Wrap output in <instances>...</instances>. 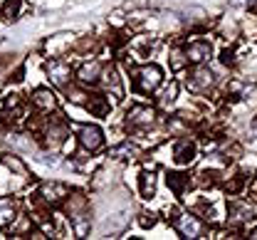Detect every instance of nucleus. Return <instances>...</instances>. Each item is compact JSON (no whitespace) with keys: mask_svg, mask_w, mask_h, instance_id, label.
<instances>
[{"mask_svg":"<svg viewBox=\"0 0 257 240\" xmlns=\"http://www.w3.org/2000/svg\"><path fill=\"white\" fill-rule=\"evenodd\" d=\"M131 82H134V89L139 94H154L163 84V69L154 62H146L141 67L131 69Z\"/></svg>","mask_w":257,"mask_h":240,"instance_id":"1","label":"nucleus"},{"mask_svg":"<svg viewBox=\"0 0 257 240\" xmlns=\"http://www.w3.org/2000/svg\"><path fill=\"white\" fill-rule=\"evenodd\" d=\"M156 122H159V114H156L154 106H149V104H134L126 111L124 127H126V132H131V134H144L151 127H156Z\"/></svg>","mask_w":257,"mask_h":240,"instance_id":"2","label":"nucleus"},{"mask_svg":"<svg viewBox=\"0 0 257 240\" xmlns=\"http://www.w3.org/2000/svg\"><path fill=\"white\" fill-rule=\"evenodd\" d=\"M215 84H218V74L213 67H208V62L193 65V69L188 72V79H186V87L193 94H208Z\"/></svg>","mask_w":257,"mask_h":240,"instance_id":"3","label":"nucleus"},{"mask_svg":"<svg viewBox=\"0 0 257 240\" xmlns=\"http://www.w3.org/2000/svg\"><path fill=\"white\" fill-rule=\"evenodd\" d=\"M257 218V206L255 201H247V198H232L227 203V223L232 228H245L247 223H252Z\"/></svg>","mask_w":257,"mask_h":240,"instance_id":"4","label":"nucleus"},{"mask_svg":"<svg viewBox=\"0 0 257 240\" xmlns=\"http://www.w3.org/2000/svg\"><path fill=\"white\" fill-rule=\"evenodd\" d=\"M171 225L183 238H203V233H205V220L198 213H193V210H181Z\"/></svg>","mask_w":257,"mask_h":240,"instance_id":"5","label":"nucleus"},{"mask_svg":"<svg viewBox=\"0 0 257 240\" xmlns=\"http://www.w3.org/2000/svg\"><path fill=\"white\" fill-rule=\"evenodd\" d=\"M183 50H186L188 65H205L213 57V42L210 40H203V37L191 40L188 45H183Z\"/></svg>","mask_w":257,"mask_h":240,"instance_id":"6","label":"nucleus"},{"mask_svg":"<svg viewBox=\"0 0 257 240\" xmlns=\"http://www.w3.org/2000/svg\"><path fill=\"white\" fill-rule=\"evenodd\" d=\"M171 156L178 166H191L193 161L198 159V144L193 139H178L171 149Z\"/></svg>","mask_w":257,"mask_h":240,"instance_id":"7","label":"nucleus"},{"mask_svg":"<svg viewBox=\"0 0 257 240\" xmlns=\"http://www.w3.org/2000/svg\"><path fill=\"white\" fill-rule=\"evenodd\" d=\"M79 146H82L87 154H96V151L104 146V132H101L96 124L79 127Z\"/></svg>","mask_w":257,"mask_h":240,"instance_id":"8","label":"nucleus"},{"mask_svg":"<svg viewBox=\"0 0 257 240\" xmlns=\"http://www.w3.org/2000/svg\"><path fill=\"white\" fill-rule=\"evenodd\" d=\"M72 67H69V62H64L60 57H52V62L47 65V77H50V82L55 84V87H67V84H72Z\"/></svg>","mask_w":257,"mask_h":240,"instance_id":"9","label":"nucleus"},{"mask_svg":"<svg viewBox=\"0 0 257 240\" xmlns=\"http://www.w3.org/2000/svg\"><path fill=\"white\" fill-rule=\"evenodd\" d=\"M166 183H168V188L176 193V196H188V191H191L193 186H195V178H193L191 173H181V171H168L166 173Z\"/></svg>","mask_w":257,"mask_h":240,"instance_id":"10","label":"nucleus"},{"mask_svg":"<svg viewBox=\"0 0 257 240\" xmlns=\"http://www.w3.org/2000/svg\"><path fill=\"white\" fill-rule=\"evenodd\" d=\"M67 196H69V188H67L64 183H57V181L42 183V188H40V198H42L47 206H57V203H62Z\"/></svg>","mask_w":257,"mask_h":240,"instance_id":"11","label":"nucleus"},{"mask_svg":"<svg viewBox=\"0 0 257 240\" xmlns=\"http://www.w3.org/2000/svg\"><path fill=\"white\" fill-rule=\"evenodd\" d=\"M67 134H69V132H67V124L60 119V114H55L52 119H47V129H45L47 146H60V144H64Z\"/></svg>","mask_w":257,"mask_h":240,"instance_id":"12","label":"nucleus"},{"mask_svg":"<svg viewBox=\"0 0 257 240\" xmlns=\"http://www.w3.org/2000/svg\"><path fill=\"white\" fill-rule=\"evenodd\" d=\"M101 72H104V65L99 62V60H89V62H84L82 67L77 69V79H79V84H96V82H101Z\"/></svg>","mask_w":257,"mask_h":240,"instance_id":"13","label":"nucleus"},{"mask_svg":"<svg viewBox=\"0 0 257 240\" xmlns=\"http://www.w3.org/2000/svg\"><path fill=\"white\" fill-rule=\"evenodd\" d=\"M69 45H72V35L69 33L52 35V37H47V42H45V55H47V57H62L64 52L69 50Z\"/></svg>","mask_w":257,"mask_h":240,"instance_id":"14","label":"nucleus"},{"mask_svg":"<svg viewBox=\"0 0 257 240\" xmlns=\"http://www.w3.org/2000/svg\"><path fill=\"white\" fill-rule=\"evenodd\" d=\"M156 188H159V176L154 171H149V166H146L144 171L139 173V193H141V198L151 201L156 196Z\"/></svg>","mask_w":257,"mask_h":240,"instance_id":"15","label":"nucleus"},{"mask_svg":"<svg viewBox=\"0 0 257 240\" xmlns=\"http://www.w3.org/2000/svg\"><path fill=\"white\" fill-rule=\"evenodd\" d=\"M84 106L89 109V114L92 116H99V119H104V116H109V111H111V104H109V97L106 94H92Z\"/></svg>","mask_w":257,"mask_h":240,"instance_id":"16","label":"nucleus"},{"mask_svg":"<svg viewBox=\"0 0 257 240\" xmlns=\"http://www.w3.org/2000/svg\"><path fill=\"white\" fill-rule=\"evenodd\" d=\"M32 104H35L37 109H42V111H50V109H55L57 97H55V92H52L50 87H37V89L32 92Z\"/></svg>","mask_w":257,"mask_h":240,"instance_id":"17","label":"nucleus"},{"mask_svg":"<svg viewBox=\"0 0 257 240\" xmlns=\"http://www.w3.org/2000/svg\"><path fill=\"white\" fill-rule=\"evenodd\" d=\"M101 82H104V87L119 99L121 97V77L116 74V69H114V65H109V67H104V72H101Z\"/></svg>","mask_w":257,"mask_h":240,"instance_id":"18","label":"nucleus"},{"mask_svg":"<svg viewBox=\"0 0 257 240\" xmlns=\"http://www.w3.org/2000/svg\"><path fill=\"white\" fill-rule=\"evenodd\" d=\"M247 183H250V176H245V173H235V176H227V181H225V191H227V196H242L245 188H247Z\"/></svg>","mask_w":257,"mask_h":240,"instance_id":"19","label":"nucleus"},{"mask_svg":"<svg viewBox=\"0 0 257 240\" xmlns=\"http://www.w3.org/2000/svg\"><path fill=\"white\" fill-rule=\"evenodd\" d=\"M18 218V206L10 196H3L0 198V228L3 225H13V220Z\"/></svg>","mask_w":257,"mask_h":240,"instance_id":"20","label":"nucleus"},{"mask_svg":"<svg viewBox=\"0 0 257 240\" xmlns=\"http://www.w3.org/2000/svg\"><path fill=\"white\" fill-rule=\"evenodd\" d=\"M131 47H134V55H136V57H149V55L154 52V47H156V40H154V37H146V35H139V37L131 42Z\"/></svg>","mask_w":257,"mask_h":240,"instance_id":"21","label":"nucleus"},{"mask_svg":"<svg viewBox=\"0 0 257 240\" xmlns=\"http://www.w3.org/2000/svg\"><path fill=\"white\" fill-rule=\"evenodd\" d=\"M20 10H23V0H5L0 5V18L8 23H15L20 18Z\"/></svg>","mask_w":257,"mask_h":240,"instance_id":"22","label":"nucleus"},{"mask_svg":"<svg viewBox=\"0 0 257 240\" xmlns=\"http://www.w3.org/2000/svg\"><path fill=\"white\" fill-rule=\"evenodd\" d=\"M109 156L111 159H134L136 156V146L128 144V141H121V144H116V146L109 149Z\"/></svg>","mask_w":257,"mask_h":240,"instance_id":"23","label":"nucleus"},{"mask_svg":"<svg viewBox=\"0 0 257 240\" xmlns=\"http://www.w3.org/2000/svg\"><path fill=\"white\" fill-rule=\"evenodd\" d=\"M3 166H5V169H10L13 173H18V176H25V173H28L25 164H23L15 154H5V156H3Z\"/></svg>","mask_w":257,"mask_h":240,"instance_id":"24","label":"nucleus"},{"mask_svg":"<svg viewBox=\"0 0 257 240\" xmlns=\"http://www.w3.org/2000/svg\"><path fill=\"white\" fill-rule=\"evenodd\" d=\"M183 67H188L186 50H183V47H176V50L171 52V69H173V72H181Z\"/></svg>","mask_w":257,"mask_h":240,"instance_id":"25","label":"nucleus"},{"mask_svg":"<svg viewBox=\"0 0 257 240\" xmlns=\"http://www.w3.org/2000/svg\"><path fill=\"white\" fill-rule=\"evenodd\" d=\"M178 99V82L176 79H171L168 82V87L161 92V106H168V104H173Z\"/></svg>","mask_w":257,"mask_h":240,"instance_id":"26","label":"nucleus"},{"mask_svg":"<svg viewBox=\"0 0 257 240\" xmlns=\"http://www.w3.org/2000/svg\"><path fill=\"white\" fill-rule=\"evenodd\" d=\"M82 87H84V84H82ZM82 87H74V84H67V87H64V92H67V99H69L72 104H84V102H87L84 97H89V94H87Z\"/></svg>","mask_w":257,"mask_h":240,"instance_id":"27","label":"nucleus"},{"mask_svg":"<svg viewBox=\"0 0 257 240\" xmlns=\"http://www.w3.org/2000/svg\"><path fill=\"white\" fill-rule=\"evenodd\" d=\"M124 15H126V10H124V8H116V10H111L109 23H111L114 28H124V25H128V18H124Z\"/></svg>","mask_w":257,"mask_h":240,"instance_id":"28","label":"nucleus"},{"mask_svg":"<svg viewBox=\"0 0 257 240\" xmlns=\"http://www.w3.org/2000/svg\"><path fill=\"white\" fill-rule=\"evenodd\" d=\"M139 225H141V228H154V225H156V213H146V210H144V213L139 215Z\"/></svg>","mask_w":257,"mask_h":240,"instance_id":"29","label":"nucleus"},{"mask_svg":"<svg viewBox=\"0 0 257 240\" xmlns=\"http://www.w3.org/2000/svg\"><path fill=\"white\" fill-rule=\"evenodd\" d=\"M220 62H223L225 67H232L235 65V50L232 47H225L223 52H220Z\"/></svg>","mask_w":257,"mask_h":240,"instance_id":"30","label":"nucleus"},{"mask_svg":"<svg viewBox=\"0 0 257 240\" xmlns=\"http://www.w3.org/2000/svg\"><path fill=\"white\" fill-rule=\"evenodd\" d=\"M30 225H32L30 218H20V223H18V225H13V233H15V238H18L23 230H30Z\"/></svg>","mask_w":257,"mask_h":240,"instance_id":"31","label":"nucleus"},{"mask_svg":"<svg viewBox=\"0 0 257 240\" xmlns=\"http://www.w3.org/2000/svg\"><path fill=\"white\" fill-rule=\"evenodd\" d=\"M247 238H252V240H257V225H255V228H250V233H247Z\"/></svg>","mask_w":257,"mask_h":240,"instance_id":"32","label":"nucleus"}]
</instances>
